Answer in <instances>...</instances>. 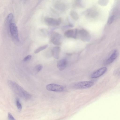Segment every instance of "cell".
<instances>
[{
	"mask_svg": "<svg viewBox=\"0 0 120 120\" xmlns=\"http://www.w3.org/2000/svg\"><path fill=\"white\" fill-rule=\"evenodd\" d=\"M16 104L18 109L21 110L22 108V105L20 102L19 99L17 98L16 100Z\"/></svg>",
	"mask_w": 120,
	"mask_h": 120,
	"instance_id": "cell-17",
	"label": "cell"
},
{
	"mask_svg": "<svg viewBox=\"0 0 120 120\" xmlns=\"http://www.w3.org/2000/svg\"><path fill=\"white\" fill-rule=\"evenodd\" d=\"M70 14L71 16L74 20H77L79 18L78 15L75 11H71Z\"/></svg>",
	"mask_w": 120,
	"mask_h": 120,
	"instance_id": "cell-15",
	"label": "cell"
},
{
	"mask_svg": "<svg viewBox=\"0 0 120 120\" xmlns=\"http://www.w3.org/2000/svg\"><path fill=\"white\" fill-rule=\"evenodd\" d=\"M46 23L48 25L52 26H58L60 24L61 20L59 18L56 19L53 18L47 17L45 19Z\"/></svg>",
	"mask_w": 120,
	"mask_h": 120,
	"instance_id": "cell-4",
	"label": "cell"
},
{
	"mask_svg": "<svg viewBox=\"0 0 120 120\" xmlns=\"http://www.w3.org/2000/svg\"><path fill=\"white\" fill-rule=\"evenodd\" d=\"M79 37L82 41H88L90 40V35L86 30L83 29L79 31Z\"/></svg>",
	"mask_w": 120,
	"mask_h": 120,
	"instance_id": "cell-7",
	"label": "cell"
},
{
	"mask_svg": "<svg viewBox=\"0 0 120 120\" xmlns=\"http://www.w3.org/2000/svg\"><path fill=\"white\" fill-rule=\"evenodd\" d=\"M60 48L58 46L54 47L52 50V54L53 57L56 59L59 58Z\"/></svg>",
	"mask_w": 120,
	"mask_h": 120,
	"instance_id": "cell-12",
	"label": "cell"
},
{
	"mask_svg": "<svg viewBox=\"0 0 120 120\" xmlns=\"http://www.w3.org/2000/svg\"><path fill=\"white\" fill-rule=\"evenodd\" d=\"M107 68L106 67L101 68L94 72L91 75L92 78H97L103 75L107 71Z\"/></svg>",
	"mask_w": 120,
	"mask_h": 120,
	"instance_id": "cell-8",
	"label": "cell"
},
{
	"mask_svg": "<svg viewBox=\"0 0 120 120\" xmlns=\"http://www.w3.org/2000/svg\"><path fill=\"white\" fill-rule=\"evenodd\" d=\"M114 15H113L109 18L107 22L108 24H110L113 22L114 19Z\"/></svg>",
	"mask_w": 120,
	"mask_h": 120,
	"instance_id": "cell-18",
	"label": "cell"
},
{
	"mask_svg": "<svg viewBox=\"0 0 120 120\" xmlns=\"http://www.w3.org/2000/svg\"><path fill=\"white\" fill-rule=\"evenodd\" d=\"M48 45H46L40 47L36 49L34 51V53H37L41 51L44 50L46 48L48 47Z\"/></svg>",
	"mask_w": 120,
	"mask_h": 120,
	"instance_id": "cell-14",
	"label": "cell"
},
{
	"mask_svg": "<svg viewBox=\"0 0 120 120\" xmlns=\"http://www.w3.org/2000/svg\"><path fill=\"white\" fill-rule=\"evenodd\" d=\"M8 84L11 90L16 94L26 100L29 99L30 94L21 86L14 81L11 80L8 81Z\"/></svg>",
	"mask_w": 120,
	"mask_h": 120,
	"instance_id": "cell-1",
	"label": "cell"
},
{
	"mask_svg": "<svg viewBox=\"0 0 120 120\" xmlns=\"http://www.w3.org/2000/svg\"><path fill=\"white\" fill-rule=\"evenodd\" d=\"M46 88L49 91L54 92H61L64 90V87L63 86L54 83L47 85Z\"/></svg>",
	"mask_w": 120,
	"mask_h": 120,
	"instance_id": "cell-3",
	"label": "cell"
},
{
	"mask_svg": "<svg viewBox=\"0 0 120 120\" xmlns=\"http://www.w3.org/2000/svg\"><path fill=\"white\" fill-rule=\"evenodd\" d=\"M118 52L116 50L114 51L104 63L106 65L109 64L113 62L117 56Z\"/></svg>",
	"mask_w": 120,
	"mask_h": 120,
	"instance_id": "cell-10",
	"label": "cell"
},
{
	"mask_svg": "<svg viewBox=\"0 0 120 120\" xmlns=\"http://www.w3.org/2000/svg\"><path fill=\"white\" fill-rule=\"evenodd\" d=\"M9 29L11 35L13 39L18 41L19 39L17 27L14 23H11L9 26Z\"/></svg>",
	"mask_w": 120,
	"mask_h": 120,
	"instance_id": "cell-2",
	"label": "cell"
},
{
	"mask_svg": "<svg viewBox=\"0 0 120 120\" xmlns=\"http://www.w3.org/2000/svg\"><path fill=\"white\" fill-rule=\"evenodd\" d=\"M61 36L58 33L53 32L52 34L51 41L54 45H58L61 44Z\"/></svg>",
	"mask_w": 120,
	"mask_h": 120,
	"instance_id": "cell-5",
	"label": "cell"
},
{
	"mask_svg": "<svg viewBox=\"0 0 120 120\" xmlns=\"http://www.w3.org/2000/svg\"><path fill=\"white\" fill-rule=\"evenodd\" d=\"M77 34V30L75 29H70L66 30L64 33V35L67 37L76 38Z\"/></svg>",
	"mask_w": 120,
	"mask_h": 120,
	"instance_id": "cell-9",
	"label": "cell"
},
{
	"mask_svg": "<svg viewBox=\"0 0 120 120\" xmlns=\"http://www.w3.org/2000/svg\"><path fill=\"white\" fill-rule=\"evenodd\" d=\"M67 63V60L65 58H63L60 60L57 63V67L58 69L61 71L66 68Z\"/></svg>",
	"mask_w": 120,
	"mask_h": 120,
	"instance_id": "cell-11",
	"label": "cell"
},
{
	"mask_svg": "<svg viewBox=\"0 0 120 120\" xmlns=\"http://www.w3.org/2000/svg\"><path fill=\"white\" fill-rule=\"evenodd\" d=\"M13 15L12 13H10L7 16L6 20V22L9 26L12 23L11 22L13 19Z\"/></svg>",
	"mask_w": 120,
	"mask_h": 120,
	"instance_id": "cell-13",
	"label": "cell"
},
{
	"mask_svg": "<svg viewBox=\"0 0 120 120\" xmlns=\"http://www.w3.org/2000/svg\"><path fill=\"white\" fill-rule=\"evenodd\" d=\"M32 56L30 55H29L25 57L23 59V61L26 62L30 60L31 59Z\"/></svg>",
	"mask_w": 120,
	"mask_h": 120,
	"instance_id": "cell-19",
	"label": "cell"
},
{
	"mask_svg": "<svg viewBox=\"0 0 120 120\" xmlns=\"http://www.w3.org/2000/svg\"><path fill=\"white\" fill-rule=\"evenodd\" d=\"M42 65L41 64H39L35 66V69L36 72H38L42 70Z\"/></svg>",
	"mask_w": 120,
	"mask_h": 120,
	"instance_id": "cell-16",
	"label": "cell"
},
{
	"mask_svg": "<svg viewBox=\"0 0 120 120\" xmlns=\"http://www.w3.org/2000/svg\"><path fill=\"white\" fill-rule=\"evenodd\" d=\"M93 84V82L91 81H83L76 84L75 85L74 87L78 89H86L90 87Z\"/></svg>",
	"mask_w": 120,
	"mask_h": 120,
	"instance_id": "cell-6",
	"label": "cell"
},
{
	"mask_svg": "<svg viewBox=\"0 0 120 120\" xmlns=\"http://www.w3.org/2000/svg\"><path fill=\"white\" fill-rule=\"evenodd\" d=\"M8 120H15V119L10 112H8Z\"/></svg>",
	"mask_w": 120,
	"mask_h": 120,
	"instance_id": "cell-20",
	"label": "cell"
}]
</instances>
